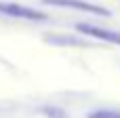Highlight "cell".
Instances as JSON below:
<instances>
[{
    "label": "cell",
    "mask_w": 120,
    "mask_h": 118,
    "mask_svg": "<svg viewBox=\"0 0 120 118\" xmlns=\"http://www.w3.org/2000/svg\"><path fill=\"white\" fill-rule=\"evenodd\" d=\"M0 13L11 15V17H19V19H30V21H44L46 19L44 13H40L36 8H30V6L15 4V2H0Z\"/></svg>",
    "instance_id": "cell-1"
},
{
    "label": "cell",
    "mask_w": 120,
    "mask_h": 118,
    "mask_svg": "<svg viewBox=\"0 0 120 118\" xmlns=\"http://www.w3.org/2000/svg\"><path fill=\"white\" fill-rule=\"evenodd\" d=\"M46 4H53V6H65V8H74V11H84V13H93V15H103L108 17L110 11H105L103 6H97V4H89V2H82V0H44Z\"/></svg>",
    "instance_id": "cell-3"
},
{
    "label": "cell",
    "mask_w": 120,
    "mask_h": 118,
    "mask_svg": "<svg viewBox=\"0 0 120 118\" xmlns=\"http://www.w3.org/2000/svg\"><path fill=\"white\" fill-rule=\"evenodd\" d=\"M89 118H120V112H112V110H99V112H91Z\"/></svg>",
    "instance_id": "cell-4"
},
{
    "label": "cell",
    "mask_w": 120,
    "mask_h": 118,
    "mask_svg": "<svg viewBox=\"0 0 120 118\" xmlns=\"http://www.w3.org/2000/svg\"><path fill=\"white\" fill-rule=\"evenodd\" d=\"M76 30L80 34L91 36V38H99V40H105V42H112V44H120V32L103 30V27H97V25H91V23H78Z\"/></svg>",
    "instance_id": "cell-2"
}]
</instances>
